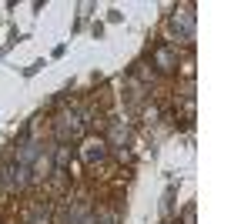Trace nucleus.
<instances>
[{
    "instance_id": "7",
    "label": "nucleus",
    "mask_w": 251,
    "mask_h": 224,
    "mask_svg": "<svg viewBox=\"0 0 251 224\" xmlns=\"http://www.w3.org/2000/svg\"><path fill=\"white\" fill-rule=\"evenodd\" d=\"M94 224H121V214L114 207H100V211H94Z\"/></svg>"
},
{
    "instance_id": "6",
    "label": "nucleus",
    "mask_w": 251,
    "mask_h": 224,
    "mask_svg": "<svg viewBox=\"0 0 251 224\" xmlns=\"http://www.w3.org/2000/svg\"><path fill=\"white\" fill-rule=\"evenodd\" d=\"M37 154H40V144H37V141H20V144H17V161H14V164L30 168V164L37 161Z\"/></svg>"
},
{
    "instance_id": "1",
    "label": "nucleus",
    "mask_w": 251,
    "mask_h": 224,
    "mask_svg": "<svg viewBox=\"0 0 251 224\" xmlns=\"http://www.w3.org/2000/svg\"><path fill=\"white\" fill-rule=\"evenodd\" d=\"M164 37H168V47L174 50H191L194 47V14H191V3H184V7H177L168 24H164Z\"/></svg>"
},
{
    "instance_id": "8",
    "label": "nucleus",
    "mask_w": 251,
    "mask_h": 224,
    "mask_svg": "<svg viewBox=\"0 0 251 224\" xmlns=\"http://www.w3.org/2000/svg\"><path fill=\"white\" fill-rule=\"evenodd\" d=\"M0 198H7V191H3V181H0Z\"/></svg>"
},
{
    "instance_id": "3",
    "label": "nucleus",
    "mask_w": 251,
    "mask_h": 224,
    "mask_svg": "<svg viewBox=\"0 0 251 224\" xmlns=\"http://www.w3.org/2000/svg\"><path fill=\"white\" fill-rule=\"evenodd\" d=\"M77 157H80V164H87V168H100L111 157V148H107L104 137H84L77 148Z\"/></svg>"
},
{
    "instance_id": "9",
    "label": "nucleus",
    "mask_w": 251,
    "mask_h": 224,
    "mask_svg": "<svg viewBox=\"0 0 251 224\" xmlns=\"http://www.w3.org/2000/svg\"><path fill=\"white\" fill-rule=\"evenodd\" d=\"M0 218H3V201H0Z\"/></svg>"
},
{
    "instance_id": "4",
    "label": "nucleus",
    "mask_w": 251,
    "mask_h": 224,
    "mask_svg": "<svg viewBox=\"0 0 251 224\" xmlns=\"http://www.w3.org/2000/svg\"><path fill=\"white\" fill-rule=\"evenodd\" d=\"M177 64H181V57H177V50L174 47H168V44H157L154 54H151V67H154V74H177Z\"/></svg>"
},
{
    "instance_id": "5",
    "label": "nucleus",
    "mask_w": 251,
    "mask_h": 224,
    "mask_svg": "<svg viewBox=\"0 0 251 224\" xmlns=\"http://www.w3.org/2000/svg\"><path fill=\"white\" fill-rule=\"evenodd\" d=\"M107 148L111 150H121L127 148V141H131V127H127V121H121V117H111L107 121Z\"/></svg>"
},
{
    "instance_id": "2",
    "label": "nucleus",
    "mask_w": 251,
    "mask_h": 224,
    "mask_svg": "<svg viewBox=\"0 0 251 224\" xmlns=\"http://www.w3.org/2000/svg\"><path fill=\"white\" fill-rule=\"evenodd\" d=\"M54 137H57V144H71V141H84V137H87V127L80 124V117H77V107L57 114V121H54Z\"/></svg>"
}]
</instances>
